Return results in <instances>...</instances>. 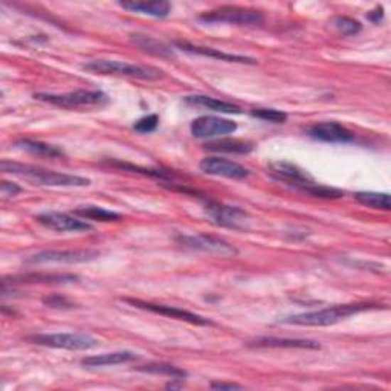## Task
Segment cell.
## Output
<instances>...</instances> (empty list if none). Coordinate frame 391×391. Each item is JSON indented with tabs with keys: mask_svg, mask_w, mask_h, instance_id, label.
<instances>
[{
	"mask_svg": "<svg viewBox=\"0 0 391 391\" xmlns=\"http://www.w3.org/2000/svg\"><path fill=\"white\" fill-rule=\"evenodd\" d=\"M158 126H159V117L147 115L138 119L135 124H133V129H135L138 133H151L158 129Z\"/></svg>",
	"mask_w": 391,
	"mask_h": 391,
	"instance_id": "4dcf8cb0",
	"label": "cell"
},
{
	"mask_svg": "<svg viewBox=\"0 0 391 391\" xmlns=\"http://www.w3.org/2000/svg\"><path fill=\"white\" fill-rule=\"evenodd\" d=\"M380 306L377 304H370V303H352V304H341V306H332V307H326L321 309V311H315V312H304V314H298L287 316L283 320L286 324H295V326H315V327H321V326H332L338 321L346 320V318L361 314L365 311H372V309H377Z\"/></svg>",
	"mask_w": 391,
	"mask_h": 391,
	"instance_id": "7a4b0ae2",
	"label": "cell"
},
{
	"mask_svg": "<svg viewBox=\"0 0 391 391\" xmlns=\"http://www.w3.org/2000/svg\"><path fill=\"white\" fill-rule=\"evenodd\" d=\"M213 390H240L242 385L239 384H228V382H213L211 384Z\"/></svg>",
	"mask_w": 391,
	"mask_h": 391,
	"instance_id": "e575fe53",
	"label": "cell"
},
{
	"mask_svg": "<svg viewBox=\"0 0 391 391\" xmlns=\"http://www.w3.org/2000/svg\"><path fill=\"white\" fill-rule=\"evenodd\" d=\"M13 283H49V284H65L78 282L77 275L72 274H28L14 277Z\"/></svg>",
	"mask_w": 391,
	"mask_h": 391,
	"instance_id": "7402d4cb",
	"label": "cell"
},
{
	"mask_svg": "<svg viewBox=\"0 0 391 391\" xmlns=\"http://www.w3.org/2000/svg\"><path fill=\"white\" fill-rule=\"evenodd\" d=\"M16 146L20 150H25L34 156H42V158H61L65 156L63 150H60L58 147L49 146V144L40 142V141H33V139H20L16 142Z\"/></svg>",
	"mask_w": 391,
	"mask_h": 391,
	"instance_id": "603a6c76",
	"label": "cell"
},
{
	"mask_svg": "<svg viewBox=\"0 0 391 391\" xmlns=\"http://www.w3.org/2000/svg\"><path fill=\"white\" fill-rule=\"evenodd\" d=\"M118 5L127 11L156 18L167 17L171 11V5L168 2H119Z\"/></svg>",
	"mask_w": 391,
	"mask_h": 391,
	"instance_id": "44dd1931",
	"label": "cell"
},
{
	"mask_svg": "<svg viewBox=\"0 0 391 391\" xmlns=\"http://www.w3.org/2000/svg\"><path fill=\"white\" fill-rule=\"evenodd\" d=\"M251 115L254 118H259L267 122H274V124H283V122L287 121L286 113L277 109H254L251 112Z\"/></svg>",
	"mask_w": 391,
	"mask_h": 391,
	"instance_id": "f546056e",
	"label": "cell"
},
{
	"mask_svg": "<svg viewBox=\"0 0 391 391\" xmlns=\"http://www.w3.org/2000/svg\"><path fill=\"white\" fill-rule=\"evenodd\" d=\"M132 42L135 43L139 49H142L144 53H149L154 57H159V58H167V60H171V58H176V54H174V50L167 46L166 43L159 42V40L153 38L150 36H142V34H132Z\"/></svg>",
	"mask_w": 391,
	"mask_h": 391,
	"instance_id": "ac0fdd59",
	"label": "cell"
},
{
	"mask_svg": "<svg viewBox=\"0 0 391 391\" xmlns=\"http://www.w3.org/2000/svg\"><path fill=\"white\" fill-rule=\"evenodd\" d=\"M332 25L338 33H341L343 36H356L363 31V25L358 22V20L347 17V16H338L333 18Z\"/></svg>",
	"mask_w": 391,
	"mask_h": 391,
	"instance_id": "83f0119b",
	"label": "cell"
},
{
	"mask_svg": "<svg viewBox=\"0 0 391 391\" xmlns=\"http://www.w3.org/2000/svg\"><path fill=\"white\" fill-rule=\"evenodd\" d=\"M355 199L367 208L373 210H391V199L388 193H375V191H359L355 194Z\"/></svg>",
	"mask_w": 391,
	"mask_h": 391,
	"instance_id": "d4e9b609",
	"label": "cell"
},
{
	"mask_svg": "<svg viewBox=\"0 0 391 391\" xmlns=\"http://www.w3.org/2000/svg\"><path fill=\"white\" fill-rule=\"evenodd\" d=\"M138 356L133 352H113V353H105V355H97V356H89L85 358L81 364L89 368L95 367H109V365H119V364H127L135 361Z\"/></svg>",
	"mask_w": 391,
	"mask_h": 391,
	"instance_id": "ffe728a7",
	"label": "cell"
},
{
	"mask_svg": "<svg viewBox=\"0 0 391 391\" xmlns=\"http://www.w3.org/2000/svg\"><path fill=\"white\" fill-rule=\"evenodd\" d=\"M31 341L43 347L63 348V350H90L98 347V339L87 333H40L29 338Z\"/></svg>",
	"mask_w": 391,
	"mask_h": 391,
	"instance_id": "8992f818",
	"label": "cell"
},
{
	"mask_svg": "<svg viewBox=\"0 0 391 391\" xmlns=\"http://www.w3.org/2000/svg\"><path fill=\"white\" fill-rule=\"evenodd\" d=\"M0 168H2L4 173L16 174V176L28 179L36 185H45V187H87V185H90V181L86 178L31 167L11 161H2Z\"/></svg>",
	"mask_w": 391,
	"mask_h": 391,
	"instance_id": "6da1fadb",
	"label": "cell"
},
{
	"mask_svg": "<svg viewBox=\"0 0 391 391\" xmlns=\"http://www.w3.org/2000/svg\"><path fill=\"white\" fill-rule=\"evenodd\" d=\"M208 219L218 226L231 230H246L251 223V215L239 207L223 205L218 202H208L205 207Z\"/></svg>",
	"mask_w": 391,
	"mask_h": 391,
	"instance_id": "52a82bcc",
	"label": "cell"
},
{
	"mask_svg": "<svg viewBox=\"0 0 391 391\" xmlns=\"http://www.w3.org/2000/svg\"><path fill=\"white\" fill-rule=\"evenodd\" d=\"M45 306L48 307H53V309H72L74 307V304H72L68 298L61 296V295H50V296H46L43 300Z\"/></svg>",
	"mask_w": 391,
	"mask_h": 391,
	"instance_id": "1f68e13d",
	"label": "cell"
},
{
	"mask_svg": "<svg viewBox=\"0 0 391 391\" xmlns=\"http://www.w3.org/2000/svg\"><path fill=\"white\" fill-rule=\"evenodd\" d=\"M309 136L321 142H331V144H347L355 141V133L350 132L347 127H344L339 122L331 121V122H320L309 129Z\"/></svg>",
	"mask_w": 391,
	"mask_h": 391,
	"instance_id": "9a60e30c",
	"label": "cell"
},
{
	"mask_svg": "<svg viewBox=\"0 0 391 391\" xmlns=\"http://www.w3.org/2000/svg\"><path fill=\"white\" fill-rule=\"evenodd\" d=\"M237 130V124L234 121L219 118V117H199L191 122V133L198 139H210L230 135Z\"/></svg>",
	"mask_w": 391,
	"mask_h": 391,
	"instance_id": "9c48e42d",
	"label": "cell"
},
{
	"mask_svg": "<svg viewBox=\"0 0 391 391\" xmlns=\"http://www.w3.org/2000/svg\"><path fill=\"white\" fill-rule=\"evenodd\" d=\"M75 214L83 219L98 220V222H117L121 219V214L110 211L101 207H94V205H86V207H78L75 210Z\"/></svg>",
	"mask_w": 391,
	"mask_h": 391,
	"instance_id": "484cf974",
	"label": "cell"
},
{
	"mask_svg": "<svg viewBox=\"0 0 391 391\" xmlns=\"http://www.w3.org/2000/svg\"><path fill=\"white\" fill-rule=\"evenodd\" d=\"M367 18L370 20V22H373V23H379L380 20L384 18V8L382 6H376L373 11H370L367 14Z\"/></svg>",
	"mask_w": 391,
	"mask_h": 391,
	"instance_id": "836d02e7",
	"label": "cell"
},
{
	"mask_svg": "<svg viewBox=\"0 0 391 391\" xmlns=\"http://www.w3.org/2000/svg\"><path fill=\"white\" fill-rule=\"evenodd\" d=\"M109 164H112L113 167H118V168H122V170L146 174V176H153V178H159V179H170L171 178V173L162 171V170L142 168V167H138V166H130V164H122V162H118V161H110Z\"/></svg>",
	"mask_w": 391,
	"mask_h": 391,
	"instance_id": "f1b7e54d",
	"label": "cell"
},
{
	"mask_svg": "<svg viewBox=\"0 0 391 391\" xmlns=\"http://www.w3.org/2000/svg\"><path fill=\"white\" fill-rule=\"evenodd\" d=\"M124 301L129 303V304L133 306V307L142 309V311H149V312L158 314V315H164V316H168V318H174V320L185 321V323H190V324H194V326H211V324H213L210 320H207V318H203V316H200V315H198V314L188 312V311H183V309L174 307V306L154 304V303H149V301L132 300V298H126Z\"/></svg>",
	"mask_w": 391,
	"mask_h": 391,
	"instance_id": "30bf717a",
	"label": "cell"
},
{
	"mask_svg": "<svg viewBox=\"0 0 391 391\" xmlns=\"http://www.w3.org/2000/svg\"><path fill=\"white\" fill-rule=\"evenodd\" d=\"M174 45H176L178 49L183 50V53L194 54V55H202V57H210V58H215V60H220V61H228V63H240V65H255L257 63V60L251 58V57L226 54V53H222V50H219V49L191 45L188 42H176Z\"/></svg>",
	"mask_w": 391,
	"mask_h": 391,
	"instance_id": "2e32d148",
	"label": "cell"
},
{
	"mask_svg": "<svg viewBox=\"0 0 391 391\" xmlns=\"http://www.w3.org/2000/svg\"><path fill=\"white\" fill-rule=\"evenodd\" d=\"M199 168L205 173L210 174V176H219V178H226V179H246L251 174L248 168H245L240 164L230 161V159H223L218 156H211V158H205L200 161Z\"/></svg>",
	"mask_w": 391,
	"mask_h": 391,
	"instance_id": "7c38bea8",
	"label": "cell"
},
{
	"mask_svg": "<svg viewBox=\"0 0 391 391\" xmlns=\"http://www.w3.org/2000/svg\"><path fill=\"white\" fill-rule=\"evenodd\" d=\"M257 348H312L316 350L321 346L307 339H292V338H260L250 344Z\"/></svg>",
	"mask_w": 391,
	"mask_h": 391,
	"instance_id": "e0dca14e",
	"label": "cell"
},
{
	"mask_svg": "<svg viewBox=\"0 0 391 391\" xmlns=\"http://www.w3.org/2000/svg\"><path fill=\"white\" fill-rule=\"evenodd\" d=\"M36 100L48 102V105H54L57 107L63 109H80V107H95L105 106L109 101L107 95L102 90H75L69 92V94H36Z\"/></svg>",
	"mask_w": 391,
	"mask_h": 391,
	"instance_id": "277c9868",
	"label": "cell"
},
{
	"mask_svg": "<svg viewBox=\"0 0 391 391\" xmlns=\"http://www.w3.org/2000/svg\"><path fill=\"white\" fill-rule=\"evenodd\" d=\"M138 370H139V372H144V373L168 376L171 379L187 377V372H183V370H181L179 367H174V365H170V364H149V365L139 367Z\"/></svg>",
	"mask_w": 391,
	"mask_h": 391,
	"instance_id": "4316f807",
	"label": "cell"
},
{
	"mask_svg": "<svg viewBox=\"0 0 391 391\" xmlns=\"http://www.w3.org/2000/svg\"><path fill=\"white\" fill-rule=\"evenodd\" d=\"M269 170H271L269 171L271 176L274 179L280 181L284 185H289V187H292L295 190L304 191L309 185L314 183L312 178L309 176L304 170L298 168L296 166H294V164H289V162H274V164H271Z\"/></svg>",
	"mask_w": 391,
	"mask_h": 391,
	"instance_id": "5bb4252c",
	"label": "cell"
},
{
	"mask_svg": "<svg viewBox=\"0 0 391 391\" xmlns=\"http://www.w3.org/2000/svg\"><path fill=\"white\" fill-rule=\"evenodd\" d=\"M0 190H2V194L6 196V198H14V196H17L20 191H22V188H20L17 183L8 182V181L2 182V185H0Z\"/></svg>",
	"mask_w": 391,
	"mask_h": 391,
	"instance_id": "d6a6232c",
	"label": "cell"
},
{
	"mask_svg": "<svg viewBox=\"0 0 391 391\" xmlns=\"http://www.w3.org/2000/svg\"><path fill=\"white\" fill-rule=\"evenodd\" d=\"M100 255L98 251L94 250H81V251H43L28 259V263L34 264H46V263H86L95 260Z\"/></svg>",
	"mask_w": 391,
	"mask_h": 391,
	"instance_id": "4fadbf2b",
	"label": "cell"
},
{
	"mask_svg": "<svg viewBox=\"0 0 391 391\" xmlns=\"http://www.w3.org/2000/svg\"><path fill=\"white\" fill-rule=\"evenodd\" d=\"M202 22L207 23H230L240 26H259L263 23V14L257 9L240 8V6H220L218 9L203 13Z\"/></svg>",
	"mask_w": 391,
	"mask_h": 391,
	"instance_id": "5b68a950",
	"label": "cell"
},
{
	"mask_svg": "<svg viewBox=\"0 0 391 391\" xmlns=\"http://www.w3.org/2000/svg\"><path fill=\"white\" fill-rule=\"evenodd\" d=\"M178 242L185 246V248L193 251H202L208 254H219L222 257H232L237 254V250L232 245L225 242L219 237L208 234H188L179 235Z\"/></svg>",
	"mask_w": 391,
	"mask_h": 391,
	"instance_id": "ba28073f",
	"label": "cell"
},
{
	"mask_svg": "<svg viewBox=\"0 0 391 391\" xmlns=\"http://www.w3.org/2000/svg\"><path fill=\"white\" fill-rule=\"evenodd\" d=\"M83 69L87 72H92V74L119 75V77H129V78L147 80V81L162 78L161 69L151 68V66L132 65V63H126V61H117V60H94L83 65Z\"/></svg>",
	"mask_w": 391,
	"mask_h": 391,
	"instance_id": "3957f363",
	"label": "cell"
},
{
	"mask_svg": "<svg viewBox=\"0 0 391 391\" xmlns=\"http://www.w3.org/2000/svg\"><path fill=\"white\" fill-rule=\"evenodd\" d=\"M208 151L215 153H234V154H248L252 151V144L239 139H219L208 142L203 146Z\"/></svg>",
	"mask_w": 391,
	"mask_h": 391,
	"instance_id": "cb8c5ba5",
	"label": "cell"
},
{
	"mask_svg": "<svg viewBox=\"0 0 391 391\" xmlns=\"http://www.w3.org/2000/svg\"><path fill=\"white\" fill-rule=\"evenodd\" d=\"M185 102L190 106H196V107H203L208 109L213 112H219V113H230V115H240L242 109L239 106L232 105V102H226V101H220L215 100L211 97H205V95H191L185 98Z\"/></svg>",
	"mask_w": 391,
	"mask_h": 391,
	"instance_id": "d6986e66",
	"label": "cell"
},
{
	"mask_svg": "<svg viewBox=\"0 0 391 391\" xmlns=\"http://www.w3.org/2000/svg\"><path fill=\"white\" fill-rule=\"evenodd\" d=\"M37 223H40L45 228L57 232H81V231H92V225L87 222L74 218L65 213L48 211L36 215Z\"/></svg>",
	"mask_w": 391,
	"mask_h": 391,
	"instance_id": "8fae6325",
	"label": "cell"
}]
</instances>
